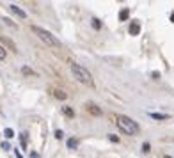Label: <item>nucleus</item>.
<instances>
[{"instance_id": "f03ea898", "label": "nucleus", "mask_w": 174, "mask_h": 158, "mask_svg": "<svg viewBox=\"0 0 174 158\" xmlns=\"http://www.w3.org/2000/svg\"><path fill=\"white\" fill-rule=\"evenodd\" d=\"M71 71H73V75L76 76V80L82 84H87V85H93V76L91 73L80 64H71Z\"/></svg>"}, {"instance_id": "7ed1b4c3", "label": "nucleus", "mask_w": 174, "mask_h": 158, "mask_svg": "<svg viewBox=\"0 0 174 158\" xmlns=\"http://www.w3.org/2000/svg\"><path fill=\"white\" fill-rule=\"evenodd\" d=\"M32 30L36 34L39 36V39L41 41H44V43L48 44V46H60V43H59V39L57 38H54L52 34L48 32V30H44V28H41V27H38V25H34L32 27Z\"/></svg>"}, {"instance_id": "20e7f679", "label": "nucleus", "mask_w": 174, "mask_h": 158, "mask_svg": "<svg viewBox=\"0 0 174 158\" xmlns=\"http://www.w3.org/2000/svg\"><path fill=\"white\" fill-rule=\"evenodd\" d=\"M128 32H130V36H139V32H141V23H139V22H131Z\"/></svg>"}, {"instance_id": "6e6552de", "label": "nucleus", "mask_w": 174, "mask_h": 158, "mask_svg": "<svg viewBox=\"0 0 174 158\" xmlns=\"http://www.w3.org/2000/svg\"><path fill=\"white\" fill-rule=\"evenodd\" d=\"M76 146H78V140H76V139H69V140H68V147L75 149Z\"/></svg>"}, {"instance_id": "39448f33", "label": "nucleus", "mask_w": 174, "mask_h": 158, "mask_svg": "<svg viewBox=\"0 0 174 158\" xmlns=\"http://www.w3.org/2000/svg\"><path fill=\"white\" fill-rule=\"evenodd\" d=\"M9 9H11V13H13V14H16L18 18H27V13L22 11L18 6H9Z\"/></svg>"}, {"instance_id": "aec40b11", "label": "nucleus", "mask_w": 174, "mask_h": 158, "mask_svg": "<svg viewBox=\"0 0 174 158\" xmlns=\"http://www.w3.org/2000/svg\"><path fill=\"white\" fill-rule=\"evenodd\" d=\"M16 158H23V156H22V153H20V151H16Z\"/></svg>"}, {"instance_id": "412c9836", "label": "nucleus", "mask_w": 174, "mask_h": 158, "mask_svg": "<svg viewBox=\"0 0 174 158\" xmlns=\"http://www.w3.org/2000/svg\"><path fill=\"white\" fill-rule=\"evenodd\" d=\"M171 22H174V13H172V14H171Z\"/></svg>"}, {"instance_id": "f3484780", "label": "nucleus", "mask_w": 174, "mask_h": 158, "mask_svg": "<svg viewBox=\"0 0 174 158\" xmlns=\"http://www.w3.org/2000/svg\"><path fill=\"white\" fill-rule=\"evenodd\" d=\"M55 137H57V139H62V131L57 130V131H55Z\"/></svg>"}, {"instance_id": "dca6fc26", "label": "nucleus", "mask_w": 174, "mask_h": 158, "mask_svg": "<svg viewBox=\"0 0 174 158\" xmlns=\"http://www.w3.org/2000/svg\"><path fill=\"white\" fill-rule=\"evenodd\" d=\"M0 59H6V50L0 46Z\"/></svg>"}, {"instance_id": "4468645a", "label": "nucleus", "mask_w": 174, "mask_h": 158, "mask_svg": "<svg viewBox=\"0 0 174 158\" xmlns=\"http://www.w3.org/2000/svg\"><path fill=\"white\" fill-rule=\"evenodd\" d=\"M20 139H22V146L27 147V133H22V137H20Z\"/></svg>"}, {"instance_id": "ddd939ff", "label": "nucleus", "mask_w": 174, "mask_h": 158, "mask_svg": "<svg viewBox=\"0 0 174 158\" xmlns=\"http://www.w3.org/2000/svg\"><path fill=\"white\" fill-rule=\"evenodd\" d=\"M149 147H151V146H149V142H144V144H142V151H144V153H149V151H151Z\"/></svg>"}, {"instance_id": "f8f14e48", "label": "nucleus", "mask_w": 174, "mask_h": 158, "mask_svg": "<svg viewBox=\"0 0 174 158\" xmlns=\"http://www.w3.org/2000/svg\"><path fill=\"white\" fill-rule=\"evenodd\" d=\"M55 98H59V99H66V94L62 93V91H55Z\"/></svg>"}, {"instance_id": "9d476101", "label": "nucleus", "mask_w": 174, "mask_h": 158, "mask_svg": "<svg viewBox=\"0 0 174 158\" xmlns=\"http://www.w3.org/2000/svg\"><path fill=\"white\" fill-rule=\"evenodd\" d=\"M89 110H91V114H94V115H100V114H101V110L96 109L94 105H91V107H89Z\"/></svg>"}, {"instance_id": "423d86ee", "label": "nucleus", "mask_w": 174, "mask_h": 158, "mask_svg": "<svg viewBox=\"0 0 174 158\" xmlns=\"http://www.w3.org/2000/svg\"><path fill=\"white\" fill-rule=\"evenodd\" d=\"M149 117H153V119H158V121H162V119H169L171 115H169V114H160V112H151V114H149Z\"/></svg>"}, {"instance_id": "2eb2a0df", "label": "nucleus", "mask_w": 174, "mask_h": 158, "mask_svg": "<svg viewBox=\"0 0 174 158\" xmlns=\"http://www.w3.org/2000/svg\"><path fill=\"white\" fill-rule=\"evenodd\" d=\"M93 27H94V28H100V27H101L100 20H96V18H94V20H93Z\"/></svg>"}, {"instance_id": "0eeeda50", "label": "nucleus", "mask_w": 174, "mask_h": 158, "mask_svg": "<svg viewBox=\"0 0 174 158\" xmlns=\"http://www.w3.org/2000/svg\"><path fill=\"white\" fill-rule=\"evenodd\" d=\"M128 16H130V11H128V9H123V11L119 13V20H121V22L128 20Z\"/></svg>"}, {"instance_id": "f257e3e1", "label": "nucleus", "mask_w": 174, "mask_h": 158, "mask_svg": "<svg viewBox=\"0 0 174 158\" xmlns=\"http://www.w3.org/2000/svg\"><path fill=\"white\" fill-rule=\"evenodd\" d=\"M115 123L119 126V130L125 131L126 135H137V133L141 131V126L137 125L133 119L126 117V115H117V117H115Z\"/></svg>"}, {"instance_id": "6ab92c4d", "label": "nucleus", "mask_w": 174, "mask_h": 158, "mask_svg": "<svg viewBox=\"0 0 174 158\" xmlns=\"http://www.w3.org/2000/svg\"><path fill=\"white\" fill-rule=\"evenodd\" d=\"M153 78H155V80H158V78H160V73H156V71H155V73H153Z\"/></svg>"}, {"instance_id": "a211bd4d", "label": "nucleus", "mask_w": 174, "mask_h": 158, "mask_svg": "<svg viewBox=\"0 0 174 158\" xmlns=\"http://www.w3.org/2000/svg\"><path fill=\"white\" fill-rule=\"evenodd\" d=\"M109 139H110V140H112V142H119V139H117V137H115V135H110Z\"/></svg>"}, {"instance_id": "1a4fd4ad", "label": "nucleus", "mask_w": 174, "mask_h": 158, "mask_svg": "<svg viewBox=\"0 0 174 158\" xmlns=\"http://www.w3.org/2000/svg\"><path fill=\"white\" fill-rule=\"evenodd\" d=\"M4 135H6L7 139H13V137H14V131H13L11 128H6V130H4Z\"/></svg>"}, {"instance_id": "9b49d317", "label": "nucleus", "mask_w": 174, "mask_h": 158, "mask_svg": "<svg viewBox=\"0 0 174 158\" xmlns=\"http://www.w3.org/2000/svg\"><path fill=\"white\" fill-rule=\"evenodd\" d=\"M64 114L68 115V117H73V115H75V112H73L69 107H64Z\"/></svg>"}]
</instances>
